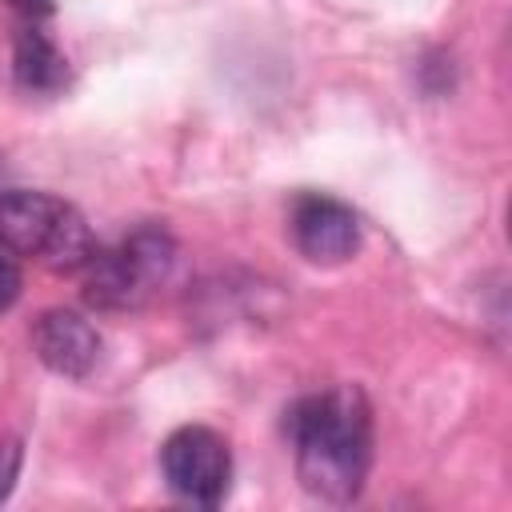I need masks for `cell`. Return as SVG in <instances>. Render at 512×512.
<instances>
[{
  "mask_svg": "<svg viewBox=\"0 0 512 512\" xmlns=\"http://www.w3.org/2000/svg\"><path fill=\"white\" fill-rule=\"evenodd\" d=\"M288 436L304 492L328 504L360 496L372 468V412L360 388H332L292 404Z\"/></svg>",
  "mask_w": 512,
  "mask_h": 512,
  "instance_id": "cell-1",
  "label": "cell"
},
{
  "mask_svg": "<svg viewBox=\"0 0 512 512\" xmlns=\"http://www.w3.org/2000/svg\"><path fill=\"white\" fill-rule=\"evenodd\" d=\"M0 244L52 272H80L96 252L84 216L52 192H0Z\"/></svg>",
  "mask_w": 512,
  "mask_h": 512,
  "instance_id": "cell-2",
  "label": "cell"
},
{
  "mask_svg": "<svg viewBox=\"0 0 512 512\" xmlns=\"http://www.w3.org/2000/svg\"><path fill=\"white\" fill-rule=\"evenodd\" d=\"M172 240L160 228H136L132 236H124L116 248H96L88 256L84 272V300L108 312L120 308H136L156 280L168 276L172 268Z\"/></svg>",
  "mask_w": 512,
  "mask_h": 512,
  "instance_id": "cell-3",
  "label": "cell"
},
{
  "mask_svg": "<svg viewBox=\"0 0 512 512\" xmlns=\"http://www.w3.org/2000/svg\"><path fill=\"white\" fill-rule=\"evenodd\" d=\"M160 472L184 504L216 508L232 484V452L228 440L204 424L176 428L160 448Z\"/></svg>",
  "mask_w": 512,
  "mask_h": 512,
  "instance_id": "cell-4",
  "label": "cell"
},
{
  "mask_svg": "<svg viewBox=\"0 0 512 512\" xmlns=\"http://www.w3.org/2000/svg\"><path fill=\"white\" fill-rule=\"evenodd\" d=\"M292 244L312 264H344L360 248V220L348 204L324 192H304L292 204Z\"/></svg>",
  "mask_w": 512,
  "mask_h": 512,
  "instance_id": "cell-5",
  "label": "cell"
},
{
  "mask_svg": "<svg viewBox=\"0 0 512 512\" xmlns=\"http://www.w3.org/2000/svg\"><path fill=\"white\" fill-rule=\"evenodd\" d=\"M32 348L56 376L84 380L100 360V332L72 308H48L32 324Z\"/></svg>",
  "mask_w": 512,
  "mask_h": 512,
  "instance_id": "cell-6",
  "label": "cell"
},
{
  "mask_svg": "<svg viewBox=\"0 0 512 512\" xmlns=\"http://www.w3.org/2000/svg\"><path fill=\"white\" fill-rule=\"evenodd\" d=\"M12 72H16V84L28 92H56L68 80V60L36 24H28L20 28L12 48Z\"/></svg>",
  "mask_w": 512,
  "mask_h": 512,
  "instance_id": "cell-7",
  "label": "cell"
},
{
  "mask_svg": "<svg viewBox=\"0 0 512 512\" xmlns=\"http://www.w3.org/2000/svg\"><path fill=\"white\" fill-rule=\"evenodd\" d=\"M16 296H20V264H16V252L0 244V312H8Z\"/></svg>",
  "mask_w": 512,
  "mask_h": 512,
  "instance_id": "cell-8",
  "label": "cell"
},
{
  "mask_svg": "<svg viewBox=\"0 0 512 512\" xmlns=\"http://www.w3.org/2000/svg\"><path fill=\"white\" fill-rule=\"evenodd\" d=\"M20 472V444H0V500L12 492Z\"/></svg>",
  "mask_w": 512,
  "mask_h": 512,
  "instance_id": "cell-9",
  "label": "cell"
},
{
  "mask_svg": "<svg viewBox=\"0 0 512 512\" xmlns=\"http://www.w3.org/2000/svg\"><path fill=\"white\" fill-rule=\"evenodd\" d=\"M20 16H28V20H40V16H48L52 12V0H8Z\"/></svg>",
  "mask_w": 512,
  "mask_h": 512,
  "instance_id": "cell-10",
  "label": "cell"
}]
</instances>
